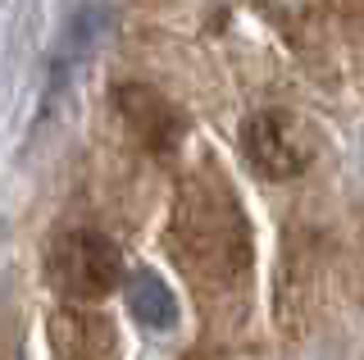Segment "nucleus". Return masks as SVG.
<instances>
[{
	"label": "nucleus",
	"instance_id": "nucleus-1",
	"mask_svg": "<svg viewBox=\"0 0 364 360\" xmlns=\"http://www.w3.org/2000/svg\"><path fill=\"white\" fill-rule=\"evenodd\" d=\"M46 274H50L55 292H64V297L96 301V297H105V292H114L123 265H119V251H114V242L105 233L68 228L50 242V251H46Z\"/></svg>",
	"mask_w": 364,
	"mask_h": 360
},
{
	"label": "nucleus",
	"instance_id": "nucleus-2",
	"mask_svg": "<svg viewBox=\"0 0 364 360\" xmlns=\"http://www.w3.org/2000/svg\"><path fill=\"white\" fill-rule=\"evenodd\" d=\"M242 155L255 174L282 183V178H296L310 164L314 142L296 115H287V110H259V115H250L242 123Z\"/></svg>",
	"mask_w": 364,
	"mask_h": 360
},
{
	"label": "nucleus",
	"instance_id": "nucleus-3",
	"mask_svg": "<svg viewBox=\"0 0 364 360\" xmlns=\"http://www.w3.org/2000/svg\"><path fill=\"white\" fill-rule=\"evenodd\" d=\"M114 105H119L128 132L146 146V151H155V155H173L178 142L187 137V119H182V110L173 105V100H164L155 87H146V83H123L119 92H114Z\"/></svg>",
	"mask_w": 364,
	"mask_h": 360
},
{
	"label": "nucleus",
	"instance_id": "nucleus-4",
	"mask_svg": "<svg viewBox=\"0 0 364 360\" xmlns=\"http://www.w3.org/2000/svg\"><path fill=\"white\" fill-rule=\"evenodd\" d=\"M50 342L60 360H119V337L105 314L60 310L50 319Z\"/></svg>",
	"mask_w": 364,
	"mask_h": 360
},
{
	"label": "nucleus",
	"instance_id": "nucleus-5",
	"mask_svg": "<svg viewBox=\"0 0 364 360\" xmlns=\"http://www.w3.org/2000/svg\"><path fill=\"white\" fill-rule=\"evenodd\" d=\"M128 310L146 324V329H173V324H178L173 292H168L164 278H155L151 269H141V274L128 278Z\"/></svg>",
	"mask_w": 364,
	"mask_h": 360
}]
</instances>
